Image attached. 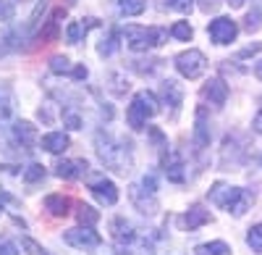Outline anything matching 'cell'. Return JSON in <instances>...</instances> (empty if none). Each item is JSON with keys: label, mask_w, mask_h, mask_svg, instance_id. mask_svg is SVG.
I'll return each mask as SVG.
<instances>
[{"label": "cell", "mask_w": 262, "mask_h": 255, "mask_svg": "<svg viewBox=\"0 0 262 255\" xmlns=\"http://www.w3.org/2000/svg\"><path fill=\"white\" fill-rule=\"evenodd\" d=\"M97 155L107 168H113L118 174L131 171V153L126 150V145H118L113 137H107L102 132L97 134Z\"/></svg>", "instance_id": "7a4b0ae2"}, {"label": "cell", "mask_w": 262, "mask_h": 255, "mask_svg": "<svg viewBox=\"0 0 262 255\" xmlns=\"http://www.w3.org/2000/svg\"><path fill=\"white\" fill-rule=\"evenodd\" d=\"M90 189H92V195L97 198V203H102V205H116L118 203V187L111 179H97Z\"/></svg>", "instance_id": "30bf717a"}, {"label": "cell", "mask_w": 262, "mask_h": 255, "mask_svg": "<svg viewBox=\"0 0 262 255\" xmlns=\"http://www.w3.org/2000/svg\"><path fill=\"white\" fill-rule=\"evenodd\" d=\"M76 219H79L81 226H95V224L100 221V213H97L92 205H84V203H81V205L76 208Z\"/></svg>", "instance_id": "7402d4cb"}, {"label": "cell", "mask_w": 262, "mask_h": 255, "mask_svg": "<svg viewBox=\"0 0 262 255\" xmlns=\"http://www.w3.org/2000/svg\"><path fill=\"white\" fill-rule=\"evenodd\" d=\"M0 210H3V205H0Z\"/></svg>", "instance_id": "b9f144b4"}, {"label": "cell", "mask_w": 262, "mask_h": 255, "mask_svg": "<svg viewBox=\"0 0 262 255\" xmlns=\"http://www.w3.org/2000/svg\"><path fill=\"white\" fill-rule=\"evenodd\" d=\"M210 145V124H207V108L200 105L196 108V121H194V147L196 150H205Z\"/></svg>", "instance_id": "9c48e42d"}, {"label": "cell", "mask_w": 262, "mask_h": 255, "mask_svg": "<svg viewBox=\"0 0 262 255\" xmlns=\"http://www.w3.org/2000/svg\"><path fill=\"white\" fill-rule=\"evenodd\" d=\"M160 111V103H158V97L152 95V92H147V90H142V92H137L134 95V100H131V105H128V111H126V119H128V126L131 129H144V124H147V119H152Z\"/></svg>", "instance_id": "277c9868"}, {"label": "cell", "mask_w": 262, "mask_h": 255, "mask_svg": "<svg viewBox=\"0 0 262 255\" xmlns=\"http://www.w3.org/2000/svg\"><path fill=\"white\" fill-rule=\"evenodd\" d=\"M176 69L186 79H200L207 69V58L202 50H184L176 55Z\"/></svg>", "instance_id": "5b68a950"}, {"label": "cell", "mask_w": 262, "mask_h": 255, "mask_svg": "<svg viewBox=\"0 0 262 255\" xmlns=\"http://www.w3.org/2000/svg\"><path fill=\"white\" fill-rule=\"evenodd\" d=\"M123 40H126V45L131 50H149V48H160L168 42V32L163 27H137V24H131L126 27L123 32Z\"/></svg>", "instance_id": "3957f363"}, {"label": "cell", "mask_w": 262, "mask_h": 255, "mask_svg": "<svg viewBox=\"0 0 262 255\" xmlns=\"http://www.w3.org/2000/svg\"><path fill=\"white\" fill-rule=\"evenodd\" d=\"M247 245L262 255V224H254L249 231H247Z\"/></svg>", "instance_id": "d4e9b609"}, {"label": "cell", "mask_w": 262, "mask_h": 255, "mask_svg": "<svg viewBox=\"0 0 262 255\" xmlns=\"http://www.w3.org/2000/svg\"><path fill=\"white\" fill-rule=\"evenodd\" d=\"M111 231H113V237H116L118 242H123V245H131V242L137 240L134 226H131L126 219H113V221H111Z\"/></svg>", "instance_id": "ffe728a7"}, {"label": "cell", "mask_w": 262, "mask_h": 255, "mask_svg": "<svg viewBox=\"0 0 262 255\" xmlns=\"http://www.w3.org/2000/svg\"><path fill=\"white\" fill-rule=\"evenodd\" d=\"M217 6H221V0H200V8H202L205 13H212V11H217Z\"/></svg>", "instance_id": "836d02e7"}, {"label": "cell", "mask_w": 262, "mask_h": 255, "mask_svg": "<svg viewBox=\"0 0 262 255\" xmlns=\"http://www.w3.org/2000/svg\"><path fill=\"white\" fill-rule=\"evenodd\" d=\"M42 179H45V166H39V163H32L24 171V182L27 184H34V182H42Z\"/></svg>", "instance_id": "83f0119b"}, {"label": "cell", "mask_w": 262, "mask_h": 255, "mask_svg": "<svg viewBox=\"0 0 262 255\" xmlns=\"http://www.w3.org/2000/svg\"><path fill=\"white\" fill-rule=\"evenodd\" d=\"M0 255H18L13 242H0Z\"/></svg>", "instance_id": "d590c367"}, {"label": "cell", "mask_w": 262, "mask_h": 255, "mask_svg": "<svg viewBox=\"0 0 262 255\" xmlns=\"http://www.w3.org/2000/svg\"><path fill=\"white\" fill-rule=\"evenodd\" d=\"M142 187H144V189H149V192H155V189H158L155 176H144V179H142Z\"/></svg>", "instance_id": "8d00e7d4"}, {"label": "cell", "mask_w": 262, "mask_h": 255, "mask_svg": "<svg viewBox=\"0 0 262 255\" xmlns=\"http://www.w3.org/2000/svg\"><path fill=\"white\" fill-rule=\"evenodd\" d=\"M50 71H53V74H71L74 66H71V61L66 58V55H55V58L50 61Z\"/></svg>", "instance_id": "4316f807"}, {"label": "cell", "mask_w": 262, "mask_h": 255, "mask_svg": "<svg viewBox=\"0 0 262 255\" xmlns=\"http://www.w3.org/2000/svg\"><path fill=\"white\" fill-rule=\"evenodd\" d=\"M191 34H194V29L189 27V21H176V24L170 27V37H176V40H191Z\"/></svg>", "instance_id": "484cf974"}, {"label": "cell", "mask_w": 262, "mask_h": 255, "mask_svg": "<svg viewBox=\"0 0 262 255\" xmlns=\"http://www.w3.org/2000/svg\"><path fill=\"white\" fill-rule=\"evenodd\" d=\"M55 174L60 179H79L81 174H86V161H58L55 163Z\"/></svg>", "instance_id": "5bb4252c"}, {"label": "cell", "mask_w": 262, "mask_h": 255, "mask_svg": "<svg viewBox=\"0 0 262 255\" xmlns=\"http://www.w3.org/2000/svg\"><path fill=\"white\" fill-rule=\"evenodd\" d=\"M13 18V3L11 0H0V21H11Z\"/></svg>", "instance_id": "1f68e13d"}, {"label": "cell", "mask_w": 262, "mask_h": 255, "mask_svg": "<svg viewBox=\"0 0 262 255\" xmlns=\"http://www.w3.org/2000/svg\"><path fill=\"white\" fill-rule=\"evenodd\" d=\"M95 27H97V18H92V16L79 18V21H71L69 29H66V40H69L71 45H79L81 37H86V32L95 29Z\"/></svg>", "instance_id": "7c38bea8"}, {"label": "cell", "mask_w": 262, "mask_h": 255, "mask_svg": "<svg viewBox=\"0 0 262 255\" xmlns=\"http://www.w3.org/2000/svg\"><path fill=\"white\" fill-rule=\"evenodd\" d=\"M196 252H200V255H228L231 250H228V245H226V242H221V240H217V242L200 245V247H196Z\"/></svg>", "instance_id": "cb8c5ba5"}, {"label": "cell", "mask_w": 262, "mask_h": 255, "mask_svg": "<svg viewBox=\"0 0 262 255\" xmlns=\"http://www.w3.org/2000/svg\"><path fill=\"white\" fill-rule=\"evenodd\" d=\"M207 32H210V40L215 42V45H228V42L236 40L238 27H236V21H233V18H228V16H217L215 21H210Z\"/></svg>", "instance_id": "52a82bcc"}, {"label": "cell", "mask_w": 262, "mask_h": 255, "mask_svg": "<svg viewBox=\"0 0 262 255\" xmlns=\"http://www.w3.org/2000/svg\"><path fill=\"white\" fill-rule=\"evenodd\" d=\"M165 6L170 11H179V13H189L194 8V0H165Z\"/></svg>", "instance_id": "f1b7e54d"}, {"label": "cell", "mask_w": 262, "mask_h": 255, "mask_svg": "<svg viewBox=\"0 0 262 255\" xmlns=\"http://www.w3.org/2000/svg\"><path fill=\"white\" fill-rule=\"evenodd\" d=\"M131 203H134V208L139 210V213L144 216H152L158 213V200H155V192H149V189H142L139 184H131Z\"/></svg>", "instance_id": "ba28073f"}, {"label": "cell", "mask_w": 262, "mask_h": 255, "mask_svg": "<svg viewBox=\"0 0 262 255\" xmlns=\"http://www.w3.org/2000/svg\"><path fill=\"white\" fill-rule=\"evenodd\" d=\"M252 126H254V132H259V134H262V108H259V113L254 116V121H252Z\"/></svg>", "instance_id": "f35d334b"}, {"label": "cell", "mask_w": 262, "mask_h": 255, "mask_svg": "<svg viewBox=\"0 0 262 255\" xmlns=\"http://www.w3.org/2000/svg\"><path fill=\"white\" fill-rule=\"evenodd\" d=\"M202 97L210 100L212 105H226V100H228V84L223 79H210L202 87Z\"/></svg>", "instance_id": "8fae6325"}, {"label": "cell", "mask_w": 262, "mask_h": 255, "mask_svg": "<svg viewBox=\"0 0 262 255\" xmlns=\"http://www.w3.org/2000/svg\"><path fill=\"white\" fill-rule=\"evenodd\" d=\"M69 145H71V140H69V134H63V132H50V134L42 137V147H45L48 153H53V155L63 153Z\"/></svg>", "instance_id": "d6986e66"}, {"label": "cell", "mask_w": 262, "mask_h": 255, "mask_svg": "<svg viewBox=\"0 0 262 255\" xmlns=\"http://www.w3.org/2000/svg\"><path fill=\"white\" fill-rule=\"evenodd\" d=\"M144 0H118V11L123 16H139L144 11Z\"/></svg>", "instance_id": "603a6c76"}, {"label": "cell", "mask_w": 262, "mask_h": 255, "mask_svg": "<svg viewBox=\"0 0 262 255\" xmlns=\"http://www.w3.org/2000/svg\"><path fill=\"white\" fill-rule=\"evenodd\" d=\"M163 171L170 182H184V161L179 158V153L173 150L163 153Z\"/></svg>", "instance_id": "4fadbf2b"}, {"label": "cell", "mask_w": 262, "mask_h": 255, "mask_svg": "<svg viewBox=\"0 0 262 255\" xmlns=\"http://www.w3.org/2000/svg\"><path fill=\"white\" fill-rule=\"evenodd\" d=\"M205 224H210V210H205L202 205H191L189 208V213L181 219V226L184 229H200V226H205Z\"/></svg>", "instance_id": "2e32d148"}, {"label": "cell", "mask_w": 262, "mask_h": 255, "mask_svg": "<svg viewBox=\"0 0 262 255\" xmlns=\"http://www.w3.org/2000/svg\"><path fill=\"white\" fill-rule=\"evenodd\" d=\"M63 242H66V245H71V247H76V250H95V247L102 245L100 234H97L92 226H76V229H69V231L63 234Z\"/></svg>", "instance_id": "8992f818"}, {"label": "cell", "mask_w": 262, "mask_h": 255, "mask_svg": "<svg viewBox=\"0 0 262 255\" xmlns=\"http://www.w3.org/2000/svg\"><path fill=\"white\" fill-rule=\"evenodd\" d=\"M71 76H74V79H86V69H84V66H74Z\"/></svg>", "instance_id": "74e56055"}, {"label": "cell", "mask_w": 262, "mask_h": 255, "mask_svg": "<svg viewBox=\"0 0 262 255\" xmlns=\"http://www.w3.org/2000/svg\"><path fill=\"white\" fill-rule=\"evenodd\" d=\"M247 32H257L259 29V11H252L249 16H247Z\"/></svg>", "instance_id": "d6a6232c"}, {"label": "cell", "mask_w": 262, "mask_h": 255, "mask_svg": "<svg viewBox=\"0 0 262 255\" xmlns=\"http://www.w3.org/2000/svg\"><path fill=\"white\" fill-rule=\"evenodd\" d=\"M63 119H66V124H69V129H79L81 126V119L76 113H63Z\"/></svg>", "instance_id": "e575fe53"}, {"label": "cell", "mask_w": 262, "mask_h": 255, "mask_svg": "<svg viewBox=\"0 0 262 255\" xmlns=\"http://www.w3.org/2000/svg\"><path fill=\"white\" fill-rule=\"evenodd\" d=\"M254 74H257V79H262V61H257V66H254Z\"/></svg>", "instance_id": "60d3db41"}, {"label": "cell", "mask_w": 262, "mask_h": 255, "mask_svg": "<svg viewBox=\"0 0 262 255\" xmlns=\"http://www.w3.org/2000/svg\"><path fill=\"white\" fill-rule=\"evenodd\" d=\"M244 3H247V0H228V6H231V8H242Z\"/></svg>", "instance_id": "ab89813d"}, {"label": "cell", "mask_w": 262, "mask_h": 255, "mask_svg": "<svg viewBox=\"0 0 262 255\" xmlns=\"http://www.w3.org/2000/svg\"><path fill=\"white\" fill-rule=\"evenodd\" d=\"M45 210H50V213L58 216V219H66L71 213V198H66V195H48L45 198Z\"/></svg>", "instance_id": "e0dca14e"}, {"label": "cell", "mask_w": 262, "mask_h": 255, "mask_svg": "<svg viewBox=\"0 0 262 255\" xmlns=\"http://www.w3.org/2000/svg\"><path fill=\"white\" fill-rule=\"evenodd\" d=\"M116 48H118V37H116V32H111V37L102 40V45L97 50H100V55H111V53H116Z\"/></svg>", "instance_id": "f546056e"}, {"label": "cell", "mask_w": 262, "mask_h": 255, "mask_svg": "<svg viewBox=\"0 0 262 255\" xmlns=\"http://www.w3.org/2000/svg\"><path fill=\"white\" fill-rule=\"evenodd\" d=\"M21 245H24V250L29 252V255H48L45 250H42L34 240H29V237H24V240H21Z\"/></svg>", "instance_id": "4dcf8cb0"}, {"label": "cell", "mask_w": 262, "mask_h": 255, "mask_svg": "<svg viewBox=\"0 0 262 255\" xmlns=\"http://www.w3.org/2000/svg\"><path fill=\"white\" fill-rule=\"evenodd\" d=\"M13 137H16V142H21L24 147H34L37 145V129H34L29 121H16Z\"/></svg>", "instance_id": "ac0fdd59"}, {"label": "cell", "mask_w": 262, "mask_h": 255, "mask_svg": "<svg viewBox=\"0 0 262 255\" xmlns=\"http://www.w3.org/2000/svg\"><path fill=\"white\" fill-rule=\"evenodd\" d=\"M163 100L170 105L173 111H179V105H181V100H184V92H181V87H179L173 79L163 82Z\"/></svg>", "instance_id": "44dd1931"}, {"label": "cell", "mask_w": 262, "mask_h": 255, "mask_svg": "<svg viewBox=\"0 0 262 255\" xmlns=\"http://www.w3.org/2000/svg\"><path fill=\"white\" fill-rule=\"evenodd\" d=\"M210 200H212V205L228 210V213H233V216H244L247 210H249V205L254 203V195H249L247 189L228 187L223 182H217L210 189Z\"/></svg>", "instance_id": "6da1fadb"}, {"label": "cell", "mask_w": 262, "mask_h": 255, "mask_svg": "<svg viewBox=\"0 0 262 255\" xmlns=\"http://www.w3.org/2000/svg\"><path fill=\"white\" fill-rule=\"evenodd\" d=\"M60 18H66V11L63 8L53 11V16L45 21V27H42V32H39V42H55L58 40V34H60Z\"/></svg>", "instance_id": "9a60e30c"}]
</instances>
